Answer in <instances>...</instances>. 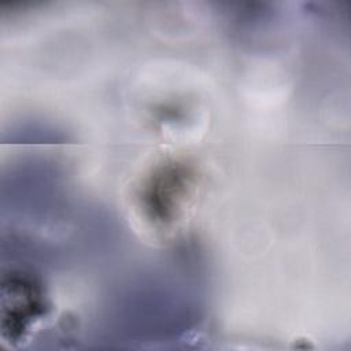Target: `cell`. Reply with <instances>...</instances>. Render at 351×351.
I'll use <instances>...</instances> for the list:
<instances>
[{
  "mask_svg": "<svg viewBox=\"0 0 351 351\" xmlns=\"http://www.w3.org/2000/svg\"><path fill=\"white\" fill-rule=\"evenodd\" d=\"M203 306L199 284L178 269H156L130 278L108 299L99 337L122 344L181 341L199 330Z\"/></svg>",
  "mask_w": 351,
  "mask_h": 351,
  "instance_id": "1",
  "label": "cell"
},
{
  "mask_svg": "<svg viewBox=\"0 0 351 351\" xmlns=\"http://www.w3.org/2000/svg\"><path fill=\"white\" fill-rule=\"evenodd\" d=\"M1 329L3 337L16 340L45 308L41 284L23 271H11L1 284Z\"/></svg>",
  "mask_w": 351,
  "mask_h": 351,
  "instance_id": "2",
  "label": "cell"
},
{
  "mask_svg": "<svg viewBox=\"0 0 351 351\" xmlns=\"http://www.w3.org/2000/svg\"><path fill=\"white\" fill-rule=\"evenodd\" d=\"M185 171L182 167L169 166L162 170L147 191V210L152 218L159 222L170 219L174 207H177V197L180 196L185 184Z\"/></svg>",
  "mask_w": 351,
  "mask_h": 351,
  "instance_id": "3",
  "label": "cell"
},
{
  "mask_svg": "<svg viewBox=\"0 0 351 351\" xmlns=\"http://www.w3.org/2000/svg\"><path fill=\"white\" fill-rule=\"evenodd\" d=\"M3 140L11 143H58L67 140V136L63 133V130H59L51 123H43L40 121H25L12 126L10 132H5Z\"/></svg>",
  "mask_w": 351,
  "mask_h": 351,
  "instance_id": "4",
  "label": "cell"
}]
</instances>
